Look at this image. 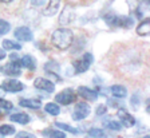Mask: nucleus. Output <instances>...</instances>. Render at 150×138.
Instances as JSON below:
<instances>
[{
    "mask_svg": "<svg viewBox=\"0 0 150 138\" xmlns=\"http://www.w3.org/2000/svg\"><path fill=\"white\" fill-rule=\"evenodd\" d=\"M149 32H150V20L146 18V19H145L144 22H141L139 25L137 27V34L141 35V36H147Z\"/></svg>",
    "mask_w": 150,
    "mask_h": 138,
    "instance_id": "nucleus-14",
    "label": "nucleus"
},
{
    "mask_svg": "<svg viewBox=\"0 0 150 138\" xmlns=\"http://www.w3.org/2000/svg\"><path fill=\"white\" fill-rule=\"evenodd\" d=\"M15 38L19 39V40H24V42H30L32 40L34 35H32L31 30L28 27H19L15 31Z\"/></svg>",
    "mask_w": 150,
    "mask_h": 138,
    "instance_id": "nucleus-10",
    "label": "nucleus"
},
{
    "mask_svg": "<svg viewBox=\"0 0 150 138\" xmlns=\"http://www.w3.org/2000/svg\"><path fill=\"white\" fill-rule=\"evenodd\" d=\"M44 110H46L48 114H51V115H58V114L60 113L59 106L55 103H47L46 106H44Z\"/></svg>",
    "mask_w": 150,
    "mask_h": 138,
    "instance_id": "nucleus-20",
    "label": "nucleus"
},
{
    "mask_svg": "<svg viewBox=\"0 0 150 138\" xmlns=\"http://www.w3.org/2000/svg\"><path fill=\"white\" fill-rule=\"evenodd\" d=\"M15 133V127L9 125H1L0 126V134L1 135H11Z\"/></svg>",
    "mask_w": 150,
    "mask_h": 138,
    "instance_id": "nucleus-22",
    "label": "nucleus"
},
{
    "mask_svg": "<svg viewBox=\"0 0 150 138\" xmlns=\"http://www.w3.org/2000/svg\"><path fill=\"white\" fill-rule=\"evenodd\" d=\"M93 62H94L93 55H91L90 52H86L83 57L81 58V59L75 60V62L72 63V66H74L75 71L78 72V74H81V72L87 71V70L90 69V66L93 64Z\"/></svg>",
    "mask_w": 150,
    "mask_h": 138,
    "instance_id": "nucleus-3",
    "label": "nucleus"
},
{
    "mask_svg": "<svg viewBox=\"0 0 150 138\" xmlns=\"http://www.w3.org/2000/svg\"><path fill=\"white\" fill-rule=\"evenodd\" d=\"M52 44L59 50H67L71 46L72 40H74V34L71 30L69 28H59L55 30V32L51 36Z\"/></svg>",
    "mask_w": 150,
    "mask_h": 138,
    "instance_id": "nucleus-1",
    "label": "nucleus"
},
{
    "mask_svg": "<svg viewBox=\"0 0 150 138\" xmlns=\"http://www.w3.org/2000/svg\"><path fill=\"white\" fill-rule=\"evenodd\" d=\"M20 106L23 107H28V109H40L42 103H40V100H38V99H22L20 102Z\"/></svg>",
    "mask_w": 150,
    "mask_h": 138,
    "instance_id": "nucleus-18",
    "label": "nucleus"
},
{
    "mask_svg": "<svg viewBox=\"0 0 150 138\" xmlns=\"http://www.w3.org/2000/svg\"><path fill=\"white\" fill-rule=\"evenodd\" d=\"M13 105L12 102H9V100H6V99H1L0 98V109L3 110H12Z\"/></svg>",
    "mask_w": 150,
    "mask_h": 138,
    "instance_id": "nucleus-27",
    "label": "nucleus"
},
{
    "mask_svg": "<svg viewBox=\"0 0 150 138\" xmlns=\"http://www.w3.org/2000/svg\"><path fill=\"white\" fill-rule=\"evenodd\" d=\"M88 137H93V138H106V133L103 132L102 129H91L88 132Z\"/></svg>",
    "mask_w": 150,
    "mask_h": 138,
    "instance_id": "nucleus-21",
    "label": "nucleus"
},
{
    "mask_svg": "<svg viewBox=\"0 0 150 138\" xmlns=\"http://www.w3.org/2000/svg\"><path fill=\"white\" fill-rule=\"evenodd\" d=\"M63 138H66V137H63Z\"/></svg>",
    "mask_w": 150,
    "mask_h": 138,
    "instance_id": "nucleus-38",
    "label": "nucleus"
},
{
    "mask_svg": "<svg viewBox=\"0 0 150 138\" xmlns=\"http://www.w3.org/2000/svg\"><path fill=\"white\" fill-rule=\"evenodd\" d=\"M145 138H149V135H146V137H145Z\"/></svg>",
    "mask_w": 150,
    "mask_h": 138,
    "instance_id": "nucleus-36",
    "label": "nucleus"
},
{
    "mask_svg": "<svg viewBox=\"0 0 150 138\" xmlns=\"http://www.w3.org/2000/svg\"><path fill=\"white\" fill-rule=\"evenodd\" d=\"M111 94L115 98H125L127 95V90L122 85H114L111 86Z\"/></svg>",
    "mask_w": 150,
    "mask_h": 138,
    "instance_id": "nucleus-16",
    "label": "nucleus"
},
{
    "mask_svg": "<svg viewBox=\"0 0 150 138\" xmlns=\"http://www.w3.org/2000/svg\"><path fill=\"white\" fill-rule=\"evenodd\" d=\"M55 126H58L59 129H62V130H66V132H69V133H72V134H76V133H79L76 129L71 127L70 125H67V123H63V122H56Z\"/></svg>",
    "mask_w": 150,
    "mask_h": 138,
    "instance_id": "nucleus-23",
    "label": "nucleus"
},
{
    "mask_svg": "<svg viewBox=\"0 0 150 138\" xmlns=\"http://www.w3.org/2000/svg\"><path fill=\"white\" fill-rule=\"evenodd\" d=\"M19 63H20V67H25L28 70H35L36 67V63H35V59L31 57V55H24L22 59H19Z\"/></svg>",
    "mask_w": 150,
    "mask_h": 138,
    "instance_id": "nucleus-13",
    "label": "nucleus"
},
{
    "mask_svg": "<svg viewBox=\"0 0 150 138\" xmlns=\"http://www.w3.org/2000/svg\"><path fill=\"white\" fill-rule=\"evenodd\" d=\"M105 111H106V106H105V105H102V106H99V109H97V114H98V115H102Z\"/></svg>",
    "mask_w": 150,
    "mask_h": 138,
    "instance_id": "nucleus-31",
    "label": "nucleus"
},
{
    "mask_svg": "<svg viewBox=\"0 0 150 138\" xmlns=\"http://www.w3.org/2000/svg\"><path fill=\"white\" fill-rule=\"evenodd\" d=\"M9 30H11V25H9V23L6 22V20H3V19H0V35L8 34Z\"/></svg>",
    "mask_w": 150,
    "mask_h": 138,
    "instance_id": "nucleus-24",
    "label": "nucleus"
},
{
    "mask_svg": "<svg viewBox=\"0 0 150 138\" xmlns=\"http://www.w3.org/2000/svg\"><path fill=\"white\" fill-rule=\"evenodd\" d=\"M44 69H46L47 71H50L51 69H52L54 71H59V64H58V63H55V62H48L46 66H44Z\"/></svg>",
    "mask_w": 150,
    "mask_h": 138,
    "instance_id": "nucleus-28",
    "label": "nucleus"
},
{
    "mask_svg": "<svg viewBox=\"0 0 150 138\" xmlns=\"http://www.w3.org/2000/svg\"><path fill=\"white\" fill-rule=\"evenodd\" d=\"M60 0H48V4L46 6V8L43 10V13L46 16H52L56 13L58 8H59Z\"/></svg>",
    "mask_w": 150,
    "mask_h": 138,
    "instance_id": "nucleus-12",
    "label": "nucleus"
},
{
    "mask_svg": "<svg viewBox=\"0 0 150 138\" xmlns=\"http://www.w3.org/2000/svg\"><path fill=\"white\" fill-rule=\"evenodd\" d=\"M34 85L36 88L47 91V93H52L55 90V85H54L52 82L48 81V79H44V78H36L34 81Z\"/></svg>",
    "mask_w": 150,
    "mask_h": 138,
    "instance_id": "nucleus-8",
    "label": "nucleus"
},
{
    "mask_svg": "<svg viewBox=\"0 0 150 138\" xmlns=\"http://www.w3.org/2000/svg\"><path fill=\"white\" fill-rule=\"evenodd\" d=\"M105 22L111 27H122V28H130L134 20L129 16H117V15H106Z\"/></svg>",
    "mask_w": 150,
    "mask_h": 138,
    "instance_id": "nucleus-2",
    "label": "nucleus"
},
{
    "mask_svg": "<svg viewBox=\"0 0 150 138\" xmlns=\"http://www.w3.org/2000/svg\"><path fill=\"white\" fill-rule=\"evenodd\" d=\"M90 111H91L90 105L84 103V102L76 103L74 107V113H72V119L74 121H82V119L87 118L90 115Z\"/></svg>",
    "mask_w": 150,
    "mask_h": 138,
    "instance_id": "nucleus-5",
    "label": "nucleus"
},
{
    "mask_svg": "<svg viewBox=\"0 0 150 138\" xmlns=\"http://www.w3.org/2000/svg\"><path fill=\"white\" fill-rule=\"evenodd\" d=\"M0 71H1V69H0Z\"/></svg>",
    "mask_w": 150,
    "mask_h": 138,
    "instance_id": "nucleus-37",
    "label": "nucleus"
},
{
    "mask_svg": "<svg viewBox=\"0 0 150 138\" xmlns=\"http://www.w3.org/2000/svg\"><path fill=\"white\" fill-rule=\"evenodd\" d=\"M1 87L4 91H8V93H18V91H22L24 88V85L16 79H7L1 83Z\"/></svg>",
    "mask_w": 150,
    "mask_h": 138,
    "instance_id": "nucleus-7",
    "label": "nucleus"
},
{
    "mask_svg": "<svg viewBox=\"0 0 150 138\" xmlns=\"http://www.w3.org/2000/svg\"><path fill=\"white\" fill-rule=\"evenodd\" d=\"M0 138H3V135H1V134H0Z\"/></svg>",
    "mask_w": 150,
    "mask_h": 138,
    "instance_id": "nucleus-35",
    "label": "nucleus"
},
{
    "mask_svg": "<svg viewBox=\"0 0 150 138\" xmlns=\"http://www.w3.org/2000/svg\"><path fill=\"white\" fill-rule=\"evenodd\" d=\"M6 57H7L6 51H4V50H1V48H0V60H3Z\"/></svg>",
    "mask_w": 150,
    "mask_h": 138,
    "instance_id": "nucleus-32",
    "label": "nucleus"
},
{
    "mask_svg": "<svg viewBox=\"0 0 150 138\" xmlns=\"http://www.w3.org/2000/svg\"><path fill=\"white\" fill-rule=\"evenodd\" d=\"M15 138H36L34 134H31V133H28V132H20L16 134Z\"/></svg>",
    "mask_w": 150,
    "mask_h": 138,
    "instance_id": "nucleus-29",
    "label": "nucleus"
},
{
    "mask_svg": "<svg viewBox=\"0 0 150 138\" xmlns=\"http://www.w3.org/2000/svg\"><path fill=\"white\" fill-rule=\"evenodd\" d=\"M1 3H11V1H13V0H0Z\"/></svg>",
    "mask_w": 150,
    "mask_h": 138,
    "instance_id": "nucleus-34",
    "label": "nucleus"
},
{
    "mask_svg": "<svg viewBox=\"0 0 150 138\" xmlns=\"http://www.w3.org/2000/svg\"><path fill=\"white\" fill-rule=\"evenodd\" d=\"M75 15H74V11L71 10V8H66L64 11H63L62 16H60V24H69V23H71L72 20H74Z\"/></svg>",
    "mask_w": 150,
    "mask_h": 138,
    "instance_id": "nucleus-15",
    "label": "nucleus"
},
{
    "mask_svg": "<svg viewBox=\"0 0 150 138\" xmlns=\"http://www.w3.org/2000/svg\"><path fill=\"white\" fill-rule=\"evenodd\" d=\"M3 48L4 50H8V51H19L22 48V46L13 40L6 39V40H3Z\"/></svg>",
    "mask_w": 150,
    "mask_h": 138,
    "instance_id": "nucleus-19",
    "label": "nucleus"
},
{
    "mask_svg": "<svg viewBox=\"0 0 150 138\" xmlns=\"http://www.w3.org/2000/svg\"><path fill=\"white\" fill-rule=\"evenodd\" d=\"M105 125H106V127H109V129H111V130H121V127H122V125H121V122H115V121H105Z\"/></svg>",
    "mask_w": 150,
    "mask_h": 138,
    "instance_id": "nucleus-25",
    "label": "nucleus"
},
{
    "mask_svg": "<svg viewBox=\"0 0 150 138\" xmlns=\"http://www.w3.org/2000/svg\"><path fill=\"white\" fill-rule=\"evenodd\" d=\"M75 100H76V94L71 88H66V90L60 91L59 94L55 95V102L59 105H66L67 106V105L72 103Z\"/></svg>",
    "mask_w": 150,
    "mask_h": 138,
    "instance_id": "nucleus-4",
    "label": "nucleus"
},
{
    "mask_svg": "<svg viewBox=\"0 0 150 138\" xmlns=\"http://www.w3.org/2000/svg\"><path fill=\"white\" fill-rule=\"evenodd\" d=\"M78 94L81 95L82 98H84V99H87V100H95L98 98V93H97V91L84 87V86L78 87Z\"/></svg>",
    "mask_w": 150,
    "mask_h": 138,
    "instance_id": "nucleus-11",
    "label": "nucleus"
},
{
    "mask_svg": "<svg viewBox=\"0 0 150 138\" xmlns=\"http://www.w3.org/2000/svg\"><path fill=\"white\" fill-rule=\"evenodd\" d=\"M117 115H118L119 121H121V125L126 126V127H131V126H134V123H135L134 117L130 115L126 110H123V109L118 110V114H117Z\"/></svg>",
    "mask_w": 150,
    "mask_h": 138,
    "instance_id": "nucleus-9",
    "label": "nucleus"
},
{
    "mask_svg": "<svg viewBox=\"0 0 150 138\" xmlns=\"http://www.w3.org/2000/svg\"><path fill=\"white\" fill-rule=\"evenodd\" d=\"M1 71L9 76H19L22 74V67H20L19 60L16 59V60H11L7 66H4L3 69H1Z\"/></svg>",
    "mask_w": 150,
    "mask_h": 138,
    "instance_id": "nucleus-6",
    "label": "nucleus"
},
{
    "mask_svg": "<svg viewBox=\"0 0 150 138\" xmlns=\"http://www.w3.org/2000/svg\"><path fill=\"white\" fill-rule=\"evenodd\" d=\"M43 134L50 135V138H63V137H66V134H63L62 132H55V130H46V132H43Z\"/></svg>",
    "mask_w": 150,
    "mask_h": 138,
    "instance_id": "nucleus-26",
    "label": "nucleus"
},
{
    "mask_svg": "<svg viewBox=\"0 0 150 138\" xmlns=\"http://www.w3.org/2000/svg\"><path fill=\"white\" fill-rule=\"evenodd\" d=\"M9 119H11L12 122H18V123H22V125H25V123L30 122V115L24 114V113H16L9 117Z\"/></svg>",
    "mask_w": 150,
    "mask_h": 138,
    "instance_id": "nucleus-17",
    "label": "nucleus"
},
{
    "mask_svg": "<svg viewBox=\"0 0 150 138\" xmlns=\"http://www.w3.org/2000/svg\"><path fill=\"white\" fill-rule=\"evenodd\" d=\"M31 3H32V6H35V7H40L46 3V0H31Z\"/></svg>",
    "mask_w": 150,
    "mask_h": 138,
    "instance_id": "nucleus-30",
    "label": "nucleus"
},
{
    "mask_svg": "<svg viewBox=\"0 0 150 138\" xmlns=\"http://www.w3.org/2000/svg\"><path fill=\"white\" fill-rule=\"evenodd\" d=\"M137 94H134V97H133V103H134V107H137Z\"/></svg>",
    "mask_w": 150,
    "mask_h": 138,
    "instance_id": "nucleus-33",
    "label": "nucleus"
}]
</instances>
